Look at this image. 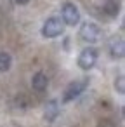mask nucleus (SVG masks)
Here are the masks:
<instances>
[{
  "label": "nucleus",
  "mask_w": 125,
  "mask_h": 127,
  "mask_svg": "<svg viewBox=\"0 0 125 127\" xmlns=\"http://www.w3.org/2000/svg\"><path fill=\"white\" fill-rule=\"evenodd\" d=\"M64 32V23L59 18H49L42 26V35L45 38H56Z\"/></svg>",
  "instance_id": "nucleus-1"
},
{
  "label": "nucleus",
  "mask_w": 125,
  "mask_h": 127,
  "mask_svg": "<svg viewBox=\"0 0 125 127\" xmlns=\"http://www.w3.org/2000/svg\"><path fill=\"white\" fill-rule=\"evenodd\" d=\"M87 85H89V78H82V80L71 82V84L66 87L64 94H63V103H70V101H73L75 97H78V96L87 89Z\"/></svg>",
  "instance_id": "nucleus-2"
},
{
  "label": "nucleus",
  "mask_w": 125,
  "mask_h": 127,
  "mask_svg": "<svg viewBox=\"0 0 125 127\" xmlns=\"http://www.w3.org/2000/svg\"><path fill=\"white\" fill-rule=\"evenodd\" d=\"M101 28L96 25V23H83L82 26H80V37L85 40V42H89V44H96V42H99L101 40Z\"/></svg>",
  "instance_id": "nucleus-3"
},
{
  "label": "nucleus",
  "mask_w": 125,
  "mask_h": 127,
  "mask_svg": "<svg viewBox=\"0 0 125 127\" xmlns=\"http://www.w3.org/2000/svg\"><path fill=\"white\" fill-rule=\"evenodd\" d=\"M61 16H63V23L70 25V26H75L80 23V11L75 4L71 2H66L63 4V9H61Z\"/></svg>",
  "instance_id": "nucleus-4"
},
{
  "label": "nucleus",
  "mask_w": 125,
  "mask_h": 127,
  "mask_svg": "<svg viewBox=\"0 0 125 127\" xmlns=\"http://www.w3.org/2000/svg\"><path fill=\"white\" fill-rule=\"evenodd\" d=\"M97 61V51L94 47H85L78 56V66L82 70H90Z\"/></svg>",
  "instance_id": "nucleus-5"
},
{
  "label": "nucleus",
  "mask_w": 125,
  "mask_h": 127,
  "mask_svg": "<svg viewBox=\"0 0 125 127\" xmlns=\"http://www.w3.org/2000/svg\"><path fill=\"white\" fill-rule=\"evenodd\" d=\"M47 85H49V78H47V75L42 73V71H37V73L33 75V78H31V87H33L35 91L42 92V91L47 89Z\"/></svg>",
  "instance_id": "nucleus-6"
},
{
  "label": "nucleus",
  "mask_w": 125,
  "mask_h": 127,
  "mask_svg": "<svg viewBox=\"0 0 125 127\" xmlns=\"http://www.w3.org/2000/svg\"><path fill=\"white\" fill-rule=\"evenodd\" d=\"M59 115V104L56 99H50L47 104H45V111H44V117L47 122H54Z\"/></svg>",
  "instance_id": "nucleus-7"
},
{
  "label": "nucleus",
  "mask_w": 125,
  "mask_h": 127,
  "mask_svg": "<svg viewBox=\"0 0 125 127\" xmlns=\"http://www.w3.org/2000/svg\"><path fill=\"white\" fill-rule=\"evenodd\" d=\"M109 49H111V56L113 58H123V54H125V45H123L122 38H113Z\"/></svg>",
  "instance_id": "nucleus-8"
},
{
  "label": "nucleus",
  "mask_w": 125,
  "mask_h": 127,
  "mask_svg": "<svg viewBox=\"0 0 125 127\" xmlns=\"http://www.w3.org/2000/svg\"><path fill=\"white\" fill-rule=\"evenodd\" d=\"M12 66V58L9 52H0V71H9Z\"/></svg>",
  "instance_id": "nucleus-9"
},
{
  "label": "nucleus",
  "mask_w": 125,
  "mask_h": 127,
  "mask_svg": "<svg viewBox=\"0 0 125 127\" xmlns=\"http://www.w3.org/2000/svg\"><path fill=\"white\" fill-rule=\"evenodd\" d=\"M118 4L115 2V0H108V2L104 4V12H108L109 16H116L118 14Z\"/></svg>",
  "instance_id": "nucleus-10"
},
{
  "label": "nucleus",
  "mask_w": 125,
  "mask_h": 127,
  "mask_svg": "<svg viewBox=\"0 0 125 127\" xmlns=\"http://www.w3.org/2000/svg\"><path fill=\"white\" fill-rule=\"evenodd\" d=\"M115 89L118 91V94H125V78H123V75H120L115 80Z\"/></svg>",
  "instance_id": "nucleus-11"
},
{
  "label": "nucleus",
  "mask_w": 125,
  "mask_h": 127,
  "mask_svg": "<svg viewBox=\"0 0 125 127\" xmlns=\"http://www.w3.org/2000/svg\"><path fill=\"white\" fill-rule=\"evenodd\" d=\"M16 2H18L19 5H25V4H28V2H30V0H16Z\"/></svg>",
  "instance_id": "nucleus-12"
}]
</instances>
